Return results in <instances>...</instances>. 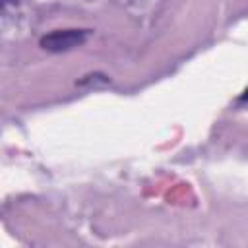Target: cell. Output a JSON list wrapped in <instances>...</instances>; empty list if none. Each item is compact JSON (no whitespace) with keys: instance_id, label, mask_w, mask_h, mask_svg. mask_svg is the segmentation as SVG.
<instances>
[{"instance_id":"obj_2","label":"cell","mask_w":248,"mask_h":248,"mask_svg":"<svg viewBox=\"0 0 248 248\" xmlns=\"http://www.w3.org/2000/svg\"><path fill=\"white\" fill-rule=\"evenodd\" d=\"M240 101H248V87L244 89V93L240 95Z\"/></svg>"},{"instance_id":"obj_1","label":"cell","mask_w":248,"mask_h":248,"mask_svg":"<svg viewBox=\"0 0 248 248\" xmlns=\"http://www.w3.org/2000/svg\"><path fill=\"white\" fill-rule=\"evenodd\" d=\"M89 37V29H56L41 37L39 45L48 52H66L81 46Z\"/></svg>"}]
</instances>
